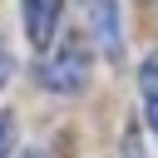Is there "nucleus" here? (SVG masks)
Returning a JSON list of instances; mask_svg holds the SVG:
<instances>
[{
    "mask_svg": "<svg viewBox=\"0 0 158 158\" xmlns=\"http://www.w3.org/2000/svg\"><path fill=\"white\" fill-rule=\"evenodd\" d=\"M84 74H89V49L79 44V35H69L54 54H44V64H40V84L44 89H54V94H74L79 84H84Z\"/></svg>",
    "mask_w": 158,
    "mask_h": 158,
    "instance_id": "nucleus-1",
    "label": "nucleus"
},
{
    "mask_svg": "<svg viewBox=\"0 0 158 158\" xmlns=\"http://www.w3.org/2000/svg\"><path fill=\"white\" fill-rule=\"evenodd\" d=\"M54 25H59V0H25V35L35 49L54 44Z\"/></svg>",
    "mask_w": 158,
    "mask_h": 158,
    "instance_id": "nucleus-2",
    "label": "nucleus"
},
{
    "mask_svg": "<svg viewBox=\"0 0 158 158\" xmlns=\"http://www.w3.org/2000/svg\"><path fill=\"white\" fill-rule=\"evenodd\" d=\"M89 10V25H94V40L104 54H118L123 40H118V0H84Z\"/></svg>",
    "mask_w": 158,
    "mask_h": 158,
    "instance_id": "nucleus-3",
    "label": "nucleus"
},
{
    "mask_svg": "<svg viewBox=\"0 0 158 158\" xmlns=\"http://www.w3.org/2000/svg\"><path fill=\"white\" fill-rule=\"evenodd\" d=\"M10 143H15V123H10L5 114H0V158L10 153Z\"/></svg>",
    "mask_w": 158,
    "mask_h": 158,
    "instance_id": "nucleus-4",
    "label": "nucleus"
},
{
    "mask_svg": "<svg viewBox=\"0 0 158 158\" xmlns=\"http://www.w3.org/2000/svg\"><path fill=\"white\" fill-rule=\"evenodd\" d=\"M10 74H15V59H10V49H5V44H0V89H5V84H10Z\"/></svg>",
    "mask_w": 158,
    "mask_h": 158,
    "instance_id": "nucleus-5",
    "label": "nucleus"
},
{
    "mask_svg": "<svg viewBox=\"0 0 158 158\" xmlns=\"http://www.w3.org/2000/svg\"><path fill=\"white\" fill-rule=\"evenodd\" d=\"M143 104H148V123H153V128H158V94H148V99H143Z\"/></svg>",
    "mask_w": 158,
    "mask_h": 158,
    "instance_id": "nucleus-6",
    "label": "nucleus"
}]
</instances>
